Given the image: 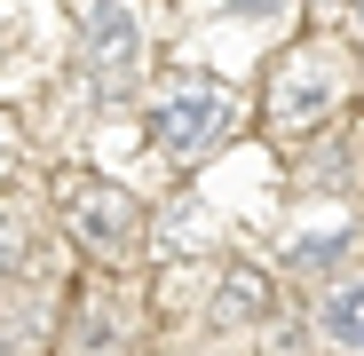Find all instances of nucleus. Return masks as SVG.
<instances>
[{"label": "nucleus", "mask_w": 364, "mask_h": 356, "mask_svg": "<svg viewBox=\"0 0 364 356\" xmlns=\"http://www.w3.org/2000/svg\"><path fill=\"white\" fill-rule=\"evenodd\" d=\"M333 103H341V64H333V55H317V48H301L293 64L277 72V87H269V119H277L285 135L317 127Z\"/></svg>", "instance_id": "nucleus-1"}, {"label": "nucleus", "mask_w": 364, "mask_h": 356, "mask_svg": "<svg viewBox=\"0 0 364 356\" xmlns=\"http://www.w3.org/2000/svg\"><path fill=\"white\" fill-rule=\"evenodd\" d=\"M214 127H222V87H214V80H174V87L159 95V111H151V135H159V151H174V158L206 151Z\"/></svg>", "instance_id": "nucleus-2"}, {"label": "nucleus", "mask_w": 364, "mask_h": 356, "mask_svg": "<svg viewBox=\"0 0 364 356\" xmlns=\"http://www.w3.org/2000/svg\"><path fill=\"white\" fill-rule=\"evenodd\" d=\"M135 230H143V206L119 190V183H87V190H72V237H80L87 254H127Z\"/></svg>", "instance_id": "nucleus-3"}, {"label": "nucleus", "mask_w": 364, "mask_h": 356, "mask_svg": "<svg viewBox=\"0 0 364 356\" xmlns=\"http://www.w3.org/2000/svg\"><path fill=\"white\" fill-rule=\"evenodd\" d=\"M135 55H143L135 0H95L87 9V64L95 72H135Z\"/></svg>", "instance_id": "nucleus-4"}, {"label": "nucleus", "mask_w": 364, "mask_h": 356, "mask_svg": "<svg viewBox=\"0 0 364 356\" xmlns=\"http://www.w3.org/2000/svg\"><path fill=\"white\" fill-rule=\"evenodd\" d=\"M317 333H325L333 348H364V269L341 277L325 301H317Z\"/></svg>", "instance_id": "nucleus-5"}, {"label": "nucleus", "mask_w": 364, "mask_h": 356, "mask_svg": "<svg viewBox=\"0 0 364 356\" xmlns=\"http://www.w3.org/2000/svg\"><path fill=\"white\" fill-rule=\"evenodd\" d=\"M214 317H222V325H262V317H269V277H262V269H230V277L214 285Z\"/></svg>", "instance_id": "nucleus-6"}, {"label": "nucleus", "mask_w": 364, "mask_h": 356, "mask_svg": "<svg viewBox=\"0 0 364 356\" xmlns=\"http://www.w3.org/2000/svg\"><path fill=\"white\" fill-rule=\"evenodd\" d=\"M341 254H348V237L325 230V237H309V246H293V269H325V261H341Z\"/></svg>", "instance_id": "nucleus-7"}, {"label": "nucleus", "mask_w": 364, "mask_h": 356, "mask_svg": "<svg viewBox=\"0 0 364 356\" xmlns=\"http://www.w3.org/2000/svg\"><path fill=\"white\" fill-rule=\"evenodd\" d=\"M9 158H16V135H9V127H0V174H9Z\"/></svg>", "instance_id": "nucleus-8"}, {"label": "nucleus", "mask_w": 364, "mask_h": 356, "mask_svg": "<svg viewBox=\"0 0 364 356\" xmlns=\"http://www.w3.org/2000/svg\"><path fill=\"white\" fill-rule=\"evenodd\" d=\"M9 261H16V246H9V230H0V269H9Z\"/></svg>", "instance_id": "nucleus-9"}, {"label": "nucleus", "mask_w": 364, "mask_h": 356, "mask_svg": "<svg viewBox=\"0 0 364 356\" xmlns=\"http://www.w3.org/2000/svg\"><path fill=\"white\" fill-rule=\"evenodd\" d=\"M269 9H277V0H246V16H269Z\"/></svg>", "instance_id": "nucleus-10"}, {"label": "nucleus", "mask_w": 364, "mask_h": 356, "mask_svg": "<svg viewBox=\"0 0 364 356\" xmlns=\"http://www.w3.org/2000/svg\"><path fill=\"white\" fill-rule=\"evenodd\" d=\"M356 32H364V0H356Z\"/></svg>", "instance_id": "nucleus-11"}]
</instances>
